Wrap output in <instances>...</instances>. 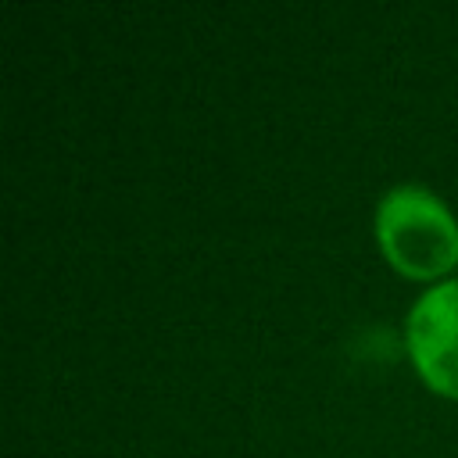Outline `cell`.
<instances>
[{
    "label": "cell",
    "mask_w": 458,
    "mask_h": 458,
    "mask_svg": "<svg viewBox=\"0 0 458 458\" xmlns=\"http://www.w3.org/2000/svg\"><path fill=\"white\" fill-rule=\"evenodd\" d=\"M376 236L394 268L429 279L458 261V222L426 186H394L376 208Z\"/></svg>",
    "instance_id": "6da1fadb"
},
{
    "label": "cell",
    "mask_w": 458,
    "mask_h": 458,
    "mask_svg": "<svg viewBox=\"0 0 458 458\" xmlns=\"http://www.w3.org/2000/svg\"><path fill=\"white\" fill-rule=\"evenodd\" d=\"M408 351L419 376L458 397V279L429 286L408 315Z\"/></svg>",
    "instance_id": "7a4b0ae2"
}]
</instances>
